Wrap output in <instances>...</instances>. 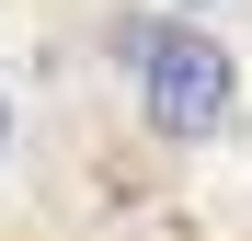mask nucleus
Masks as SVG:
<instances>
[{"label":"nucleus","instance_id":"f03ea898","mask_svg":"<svg viewBox=\"0 0 252 241\" xmlns=\"http://www.w3.org/2000/svg\"><path fill=\"white\" fill-rule=\"evenodd\" d=\"M0 138H12V103H0Z\"/></svg>","mask_w":252,"mask_h":241},{"label":"nucleus","instance_id":"f257e3e1","mask_svg":"<svg viewBox=\"0 0 252 241\" xmlns=\"http://www.w3.org/2000/svg\"><path fill=\"white\" fill-rule=\"evenodd\" d=\"M115 58L138 69V103H149V127H160V138H206V127L241 103L229 46H218V34L160 23V12H126V23H115Z\"/></svg>","mask_w":252,"mask_h":241}]
</instances>
